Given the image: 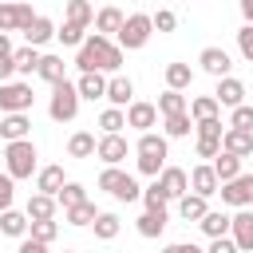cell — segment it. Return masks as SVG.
Masks as SVG:
<instances>
[{"instance_id":"cell-1","label":"cell","mask_w":253,"mask_h":253,"mask_svg":"<svg viewBox=\"0 0 253 253\" xmlns=\"http://www.w3.org/2000/svg\"><path fill=\"white\" fill-rule=\"evenodd\" d=\"M75 67H79V71H111V75H119V67H123V47H119L111 36L91 32V36L79 43V51H75Z\"/></svg>"},{"instance_id":"cell-2","label":"cell","mask_w":253,"mask_h":253,"mask_svg":"<svg viewBox=\"0 0 253 253\" xmlns=\"http://www.w3.org/2000/svg\"><path fill=\"white\" fill-rule=\"evenodd\" d=\"M40 154H36V142L32 138H16V142H4V166H8V174L20 182V178H32L36 170H40V162H36Z\"/></svg>"},{"instance_id":"cell-3","label":"cell","mask_w":253,"mask_h":253,"mask_svg":"<svg viewBox=\"0 0 253 253\" xmlns=\"http://www.w3.org/2000/svg\"><path fill=\"white\" fill-rule=\"evenodd\" d=\"M79 87L71 83V79H59V83H51V99H47V115H51V123H71L75 115H79Z\"/></svg>"},{"instance_id":"cell-4","label":"cell","mask_w":253,"mask_h":253,"mask_svg":"<svg viewBox=\"0 0 253 253\" xmlns=\"http://www.w3.org/2000/svg\"><path fill=\"white\" fill-rule=\"evenodd\" d=\"M99 190H107L115 202H142V186H138V178L126 174V170H119V166H107V170L99 174Z\"/></svg>"},{"instance_id":"cell-5","label":"cell","mask_w":253,"mask_h":253,"mask_svg":"<svg viewBox=\"0 0 253 253\" xmlns=\"http://www.w3.org/2000/svg\"><path fill=\"white\" fill-rule=\"evenodd\" d=\"M154 36V20L146 16V12H130L126 20H123V28H119V47L123 51H138V47H146V40Z\"/></svg>"},{"instance_id":"cell-6","label":"cell","mask_w":253,"mask_h":253,"mask_svg":"<svg viewBox=\"0 0 253 253\" xmlns=\"http://www.w3.org/2000/svg\"><path fill=\"white\" fill-rule=\"evenodd\" d=\"M36 95H32V83L24 79H8L0 83V115H12V111H32Z\"/></svg>"},{"instance_id":"cell-7","label":"cell","mask_w":253,"mask_h":253,"mask_svg":"<svg viewBox=\"0 0 253 253\" xmlns=\"http://www.w3.org/2000/svg\"><path fill=\"white\" fill-rule=\"evenodd\" d=\"M217 198H221V206H233V210H245V206H253V174H245V170H241L237 178L221 182Z\"/></svg>"},{"instance_id":"cell-8","label":"cell","mask_w":253,"mask_h":253,"mask_svg":"<svg viewBox=\"0 0 253 253\" xmlns=\"http://www.w3.org/2000/svg\"><path fill=\"white\" fill-rule=\"evenodd\" d=\"M32 20H36L32 4H24V0H0V32H24Z\"/></svg>"},{"instance_id":"cell-9","label":"cell","mask_w":253,"mask_h":253,"mask_svg":"<svg viewBox=\"0 0 253 253\" xmlns=\"http://www.w3.org/2000/svg\"><path fill=\"white\" fill-rule=\"evenodd\" d=\"M198 67H202L206 75H213V79H225V75H229V67H233V59H229V51H225V47H213V43H210V47H202V51H198Z\"/></svg>"},{"instance_id":"cell-10","label":"cell","mask_w":253,"mask_h":253,"mask_svg":"<svg viewBox=\"0 0 253 253\" xmlns=\"http://www.w3.org/2000/svg\"><path fill=\"white\" fill-rule=\"evenodd\" d=\"M126 154H130V142H126L123 134H99L95 158H103V166H119Z\"/></svg>"},{"instance_id":"cell-11","label":"cell","mask_w":253,"mask_h":253,"mask_svg":"<svg viewBox=\"0 0 253 253\" xmlns=\"http://www.w3.org/2000/svg\"><path fill=\"white\" fill-rule=\"evenodd\" d=\"M190 190H194V194H202V198H213V194L221 190V178H217L213 162H202V166H194V170H190Z\"/></svg>"},{"instance_id":"cell-12","label":"cell","mask_w":253,"mask_h":253,"mask_svg":"<svg viewBox=\"0 0 253 253\" xmlns=\"http://www.w3.org/2000/svg\"><path fill=\"white\" fill-rule=\"evenodd\" d=\"M229 237L237 241L241 253H253V210H249V206L233 213V221H229Z\"/></svg>"},{"instance_id":"cell-13","label":"cell","mask_w":253,"mask_h":253,"mask_svg":"<svg viewBox=\"0 0 253 253\" xmlns=\"http://www.w3.org/2000/svg\"><path fill=\"white\" fill-rule=\"evenodd\" d=\"M126 126H134L138 134H142V130H154V126H158V107L134 99V103L126 107Z\"/></svg>"},{"instance_id":"cell-14","label":"cell","mask_w":253,"mask_h":253,"mask_svg":"<svg viewBox=\"0 0 253 253\" xmlns=\"http://www.w3.org/2000/svg\"><path fill=\"white\" fill-rule=\"evenodd\" d=\"M0 138H4V142H16V138H32V119H28V111H12V115H0Z\"/></svg>"},{"instance_id":"cell-15","label":"cell","mask_w":253,"mask_h":253,"mask_svg":"<svg viewBox=\"0 0 253 253\" xmlns=\"http://www.w3.org/2000/svg\"><path fill=\"white\" fill-rule=\"evenodd\" d=\"M158 186L166 190V198H170V202H178V198L190 190V174H186L182 166H162V174H158Z\"/></svg>"},{"instance_id":"cell-16","label":"cell","mask_w":253,"mask_h":253,"mask_svg":"<svg viewBox=\"0 0 253 253\" xmlns=\"http://www.w3.org/2000/svg\"><path fill=\"white\" fill-rule=\"evenodd\" d=\"M75 87H79V99H107V71H79V79H75Z\"/></svg>"},{"instance_id":"cell-17","label":"cell","mask_w":253,"mask_h":253,"mask_svg":"<svg viewBox=\"0 0 253 253\" xmlns=\"http://www.w3.org/2000/svg\"><path fill=\"white\" fill-rule=\"evenodd\" d=\"M107 103L126 111V107L134 103V83H130L126 75H111V79H107Z\"/></svg>"},{"instance_id":"cell-18","label":"cell","mask_w":253,"mask_h":253,"mask_svg":"<svg viewBox=\"0 0 253 253\" xmlns=\"http://www.w3.org/2000/svg\"><path fill=\"white\" fill-rule=\"evenodd\" d=\"M213 99L221 103V107H241L245 103V83L241 79H233V75H225V79H217V91H213Z\"/></svg>"},{"instance_id":"cell-19","label":"cell","mask_w":253,"mask_h":253,"mask_svg":"<svg viewBox=\"0 0 253 253\" xmlns=\"http://www.w3.org/2000/svg\"><path fill=\"white\" fill-rule=\"evenodd\" d=\"M221 150H229V154H237V158H249V154H253V130L225 126V134H221Z\"/></svg>"},{"instance_id":"cell-20","label":"cell","mask_w":253,"mask_h":253,"mask_svg":"<svg viewBox=\"0 0 253 253\" xmlns=\"http://www.w3.org/2000/svg\"><path fill=\"white\" fill-rule=\"evenodd\" d=\"M63 186H67L63 166H40V170H36V190H40V194H51V198H55Z\"/></svg>"},{"instance_id":"cell-21","label":"cell","mask_w":253,"mask_h":253,"mask_svg":"<svg viewBox=\"0 0 253 253\" xmlns=\"http://www.w3.org/2000/svg\"><path fill=\"white\" fill-rule=\"evenodd\" d=\"M206 210H210V198H202V194H194V190H186V194L178 198V217H182V221H202Z\"/></svg>"},{"instance_id":"cell-22","label":"cell","mask_w":253,"mask_h":253,"mask_svg":"<svg viewBox=\"0 0 253 253\" xmlns=\"http://www.w3.org/2000/svg\"><path fill=\"white\" fill-rule=\"evenodd\" d=\"M47 40H55V24H51L47 16H36V20L24 28V43H32V47H43Z\"/></svg>"},{"instance_id":"cell-23","label":"cell","mask_w":253,"mask_h":253,"mask_svg":"<svg viewBox=\"0 0 253 253\" xmlns=\"http://www.w3.org/2000/svg\"><path fill=\"white\" fill-rule=\"evenodd\" d=\"M123 20H126V16H123L115 4H107V8H99V12H95V32H99V36H119Z\"/></svg>"},{"instance_id":"cell-24","label":"cell","mask_w":253,"mask_h":253,"mask_svg":"<svg viewBox=\"0 0 253 253\" xmlns=\"http://www.w3.org/2000/svg\"><path fill=\"white\" fill-rule=\"evenodd\" d=\"M134 154H158V158H170V142H166V134L142 130L138 142H134Z\"/></svg>"},{"instance_id":"cell-25","label":"cell","mask_w":253,"mask_h":253,"mask_svg":"<svg viewBox=\"0 0 253 253\" xmlns=\"http://www.w3.org/2000/svg\"><path fill=\"white\" fill-rule=\"evenodd\" d=\"M55 206H59V202H55L51 194H40V190H36V194L28 198V206H24V213H28L32 221H43V217H55Z\"/></svg>"},{"instance_id":"cell-26","label":"cell","mask_w":253,"mask_h":253,"mask_svg":"<svg viewBox=\"0 0 253 253\" xmlns=\"http://www.w3.org/2000/svg\"><path fill=\"white\" fill-rule=\"evenodd\" d=\"M28 225H32V217L20 213V210H4L0 213V233L4 237H28Z\"/></svg>"},{"instance_id":"cell-27","label":"cell","mask_w":253,"mask_h":253,"mask_svg":"<svg viewBox=\"0 0 253 253\" xmlns=\"http://www.w3.org/2000/svg\"><path fill=\"white\" fill-rule=\"evenodd\" d=\"M40 47H32V43H24V47H16L12 51V63H16V75H32V71H40Z\"/></svg>"},{"instance_id":"cell-28","label":"cell","mask_w":253,"mask_h":253,"mask_svg":"<svg viewBox=\"0 0 253 253\" xmlns=\"http://www.w3.org/2000/svg\"><path fill=\"white\" fill-rule=\"evenodd\" d=\"M95 146H99V138H95L91 130H75V134L67 138V154H71V158H95Z\"/></svg>"},{"instance_id":"cell-29","label":"cell","mask_w":253,"mask_h":253,"mask_svg":"<svg viewBox=\"0 0 253 253\" xmlns=\"http://www.w3.org/2000/svg\"><path fill=\"white\" fill-rule=\"evenodd\" d=\"M95 217H99V210H95V202H91V198H87V202H79V206H67V210H63V221H67V225H75V229L91 225Z\"/></svg>"},{"instance_id":"cell-30","label":"cell","mask_w":253,"mask_h":253,"mask_svg":"<svg viewBox=\"0 0 253 253\" xmlns=\"http://www.w3.org/2000/svg\"><path fill=\"white\" fill-rule=\"evenodd\" d=\"M229 221H233V213L206 210V217H202L198 225H202V233H206V237H225V233H229Z\"/></svg>"},{"instance_id":"cell-31","label":"cell","mask_w":253,"mask_h":253,"mask_svg":"<svg viewBox=\"0 0 253 253\" xmlns=\"http://www.w3.org/2000/svg\"><path fill=\"white\" fill-rule=\"evenodd\" d=\"M154 107H158V115H162V119H166V115H182V111H190L186 95H182V91H174V87H166V91L158 95V103H154Z\"/></svg>"},{"instance_id":"cell-32","label":"cell","mask_w":253,"mask_h":253,"mask_svg":"<svg viewBox=\"0 0 253 253\" xmlns=\"http://www.w3.org/2000/svg\"><path fill=\"white\" fill-rule=\"evenodd\" d=\"M134 229L142 233V237H162V229H166V210H142V217L134 221Z\"/></svg>"},{"instance_id":"cell-33","label":"cell","mask_w":253,"mask_h":253,"mask_svg":"<svg viewBox=\"0 0 253 253\" xmlns=\"http://www.w3.org/2000/svg\"><path fill=\"white\" fill-rule=\"evenodd\" d=\"M36 75H40L43 83H59V79H67V63H63V55H43Z\"/></svg>"},{"instance_id":"cell-34","label":"cell","mask_w":253,"mask_h":253,"mask_svg":"<svg viewBox=\"0 0 253 253\" xmlns=\"http://www.w3.org/2000/svg\"><path fill=\"white\" fill-rule=\"evenodd\" d=\"M190 83H194V67L190 63H166V87L190 91Z\"/></svg>"},{"instance_id":"cell-35","label":"cell","mask_w":253,"mask_h":253,"mask_svg":"<svg viewBox=\"0 0 253 253\" xmlns=\"http://www.w3.org/2000/svg\"><path fill=\"white\" fill-rule=\"evenodd\" d=\"M91 229H95V237H99V241H115V237H119V229H123V221H119V213H111V210H107V213H99V217L91 221Z\"/></svg>"},{"instance_id":"cell-36","label":"cell","mask_w":253,"mask_h":253,"mask_svg":"<svg viewBox=\"0 0 253 253\" xmlns=\"http://www.w3.org/2000/svg\"><path fill=\"white\" fill-rule=\"evenodd\" d=\"M217 111H221V103H217L213 95H198V99H190V119H194V123H202V119H217Z\"/></svg>"},{"instance_id":"cell-37","label":"cell","mask_w":253,"mask_h":253,"mask_svg":"<svg viewBox=\"0 0 253 253\" xmlns=\"http://www.w3.org/2000/svg\"><path fill=\"white\" fill-rule=\"evenodd\" d=\"M162 130H166V138H186V134L194 130L190 111H182V115H166V119H162Z\"/></svg>"},{"instance_id":"cell-38","label":"cell","mask_w":253,"mask_h":253,"mask_svg":"<svg viewBox=\"0 0 253 253\" xmlns=\"http://www.w3.org/2000/svg\"><path fill=\"white\" fill-rule=\"evenodd\" d=\"M63 20H71V24H83V28H91V24H95V8H91L87 0H67V8H63Z\"/></svg>"},{"instance_id":"cell-39","label":"cell","mask_w":253,"mask_h":253,"mask_svg":"<svg viewBox=\"0 0 253 253\" xmlns=\"http://www.w3.org/2000/svg\"><path fill=\"white\" fill-rule=\"evenodd\" d=\"M55 40H59L63 47H79V43L87 40V28H83V24H71V20H63V24L55 28Z\"/></svg>"},{"instance_id":"cell-40","label":"cell","mask_w":253,"mask_h":253,"mask_svg":"<svg viewBox=\"0 0 253 253\" xmlns=\"http://www.w3.org/2000/svg\"><path fill=\"white\" fill-rule=\"evenodd\" d=\"M123 126H126V111L123 107H107L99 115V130L103 134H123Z\"/></svg>"},{"instance_id":"cell-41","label":"cell","mask_w":253,"mask_h":253,"mask_svg":"<svg viewBox=\"0 0 253 253\" xmlns=\"http://www.w3.org/2000/svg\"><path fill=\"white\" fill-rule=\"evenodd\" d=\"M213 170H217V178H221V182H229V178H237V174H241V158H237V154H229V150H221V154L213 158Z\"/></svg>"},{"instance_id":"cell-42","label":"cell","mask_w":253,"mask_h":253,"mask_svg":"<svg viewBox=\"0 0 253 253\" xmlns=\"http://www.w3.org/2000/svg\"><path fill=\"white\" fill-rule=\"evenodd\" d=\"M28 233H32L36 241H43V245H51V241L59 237V221H55V217H43V221H32V225H28Z\"/></svg>"},{"instance_id":"cell-43","label":"cell","mask_w":253,"mask_h":253,"mask_svg":"<svg viewBox=\"0 0 253 253\" xmlns=\"http://www.w3.org/2000/svg\"><path fill=\"white\" fill-rule=\"evenodd\" d=\"M142 206H146V210H154V213L170 206V198H166V190L158 186V178H154V182H150V186L142 190Z\"/></svg>"},{"instance_id":"cell-44","label":"cell","mask_w":253,"mask_h":253,"mask_svg":"<svg viewBox=\"0 0 253 253\" xmlns=\"http://www.w3.org/2000/svg\"><path fill=\"white\" fill-rule=\"evenodd\" d=\"M55 202H59L63 210H67V206H79V202H87V190H83L79 182H71V178H67V186L55 194Z\"/></svg>"},{"instance_id":"cell-45","label":"cell","mask_w":253,"mask_h":253,"mask_svg":"<svg viewBox=\"0 0 253 253\" xmlns=\"http://www.w3.org/2000/svg\"><path fill=\"white\" fill-rule=\"evenodd\" d=\"M229 126H237V130H253V107H249V103L233 107V111H229Z\"/></svg>"},{"instance_id":"cell-46","label":"cell","mask_w":253,"mask_h":253,"mask_svg":"<svg viewBox=\"0 0 253 253\" xmlns=\"http://www.w3.org/2000/svg\"><path fill=\"white\" fill-rule=\"evenodd\" d=\"M237 51L245 63H253V24H241L237 28Z\"/></svg>"},{"instance_id":"cell-47","label":"cell","mask_w":253,"mask_h":253,"mask_svg":"<svg viewBox=\"0 0 253 253\" xmlns=\"http://www.w3.org/2000/svg\"><path fill=\"white\" fill-rule=\"evenodd\" d=\"M162 166H166V158H158V154H138V174L158 178V174H162Z\"/></svg>"},{"instance_id":"cell-48","label":"cell","mask_w":253,"mask_h":253,"mask_svg":"<svg viewBox=\"0 0 253 253\" xmlns=\"http://www.w3.org/2000/svg\"><path fill=\"white\" fill-rule=\"evenodd\" d=\"M12 198H16V178L4 170V174H0V213L12 210Z\"/></svg>"},{"instance_id":"cell-49","label":"cell","mask_w":253,"mask_h":253,"mask_svg":"<svg viewBox=\"0 0 253 253\" xmlns=\"http://www.w3.org/2000/svg\"><path fill=\"white\" fill-rule=\"evenodd\" d=\"M150 20H154V32H162V36H166V32H174V28H178V16H174V12H170V8H158V12H154V16H150Z\"/></svg>"},{"instance_id":"cell-50","label":"cell","mask_w":253,"mask_h":253,"mask_svg":"<svg viewBox=\"0 0 253 253\" xmlns=\"http://www.w3.org/2000/svg\"><path fill=\"white\" fill-rule=\"evenodd\" d=\"M194 130H198V138H221L225 134L221 119H202V123H194Z\"/></svg>"},{"instance_id":"cell-51","label":"cell","mask_w":253,"mask_h":253,"mask_svg":"<svg viewBox=\"0 0 253 253\" xmlns=\"http://www.w3.org/2000/svg\"><path fill=\"white\" fill-rule=\"evenodd\" d=\"M221 154V138H198V158H217Z\"/></svg>"},{"instance_id":"cell-52","label":"cell","mask_w":253,"mask_h":253,"mask_svg":"<svg viewBox=\"0 0 253 253\" xmlns=\"http://www.w3.org/2000/svg\"><path fill=\"white\" fill-rule=\"evenodd\" d=\"M206 253H241V249H237V241L225 233V237H210V249H206Z\"/></svg>"},{"instance_id":"cell-53","label":"cell","mask_w":253,"mask_h":253,"mask_svg":"<svg viewBox=\"0 0 253 253\" xmlns=\"http://www.w3.org/2000/svg\"><path fill=\"white\" fill-rule=\"evenodd\" d=\"M16 253H47V245L36 241V237H20V249H16Z\"/></svg>"},{"instance_id":"cell-54","label":"cell","mask_w":253,"mask_h":253,"mask_svg":"<svg viewBox=\"0 0 253 253\" xmlns=\"http://www.w3.org/2000/svg\"><path fill=\"white\" fill-rule=\"evenodd\" d=\"M12 75H16V63H12V55H4L0 59V83H8Z\"/></svg>"},{"instance_id":"cell-55","label":"cell","mask_w":253,"mask_h":253,"mask_svg":"<svg viewBox=\"0 0 253 253\" xmlns=\"http://www.w3.org/2000/svg\"><path fill=\"white\" fill-rule=\"evenodd\" d=\"M12 51H16V47H12V32H0V59L12 55Z\"/></svg>"},{"instance_id":"cell-56","label":"cell","mask_w":253,"mask_h":253,"mask_svg":"<svg viewBox=\"0 0 253 253\" xmlns=\"http://www.w3.org/2000/svg\"><path fill=\"white\" fill-rule=\"evenodd\" d=\"M237 8H241V16H245V24H253V0H237Z\"/></svg>"},{"instance_id":"cell-57","label":"cell","mask_w":253,"mask_h":253,"mask_svg":"<svg viewBox=\"0 0 253 253\" xmlns=\"http://www.w3.org/2000/svg\"><path fill=\"white\" fill-rule=\"evenodd\" d=\"M178 245H182V253H206V249H202V245H194V241H178Z\"/></svg>"},{"instance_id":"cell-58","label":"cell","mask_w":253,"mask_h":253,"mask_svg":"<svg viewBox=\"0 0 253 253\" xmlns=\"http://www.w3.org/2000/svg\"><path fill=\"white\" fill-rule=\"evenodd\" d=\"M162 253H182V245H166V249H162Z\"/></svg>"},{"instance_id":"cell-59","label":"cell","mask_w":253,"mask_h":253,"mask_svg":"<svg viewBox=\"0 0 253 253\" xmlns=\"http://www.w3.org/2000/svg\"><path fill=\"white\" fill-rule=\"evenodd\" d=\"M63 253H75V249H63Z\"/></svg>"}]
</instances>
